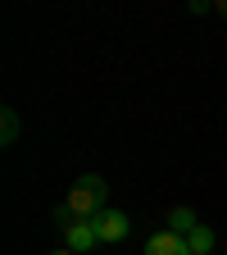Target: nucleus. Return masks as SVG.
<instances>
[{"label":"nucleus","instance_id":"nucleus-2","mask_svg":"<svg viewBox=\"0 0 227 255\" xmlns=\"http://www.w3.org/2000/svg\"><path fill=\"white\" fill-rule=\"evenodd\" d=\"M100 246V237H95V223L91 219H73L69 228H64V251H73V255H86Z\"/></svg>","mask_w":227,"mask_h":255},{"label":"nucleus","instance_id":"nucleus-5","mask_svg":"<svg viewBox=\"0 0 227 255\" xmlns=\"http://www.w3.org/2000/svg\"><path fill=\"white\" fill-rule=\"evenodd\" d=\"M200 228V214L191 210V205H177L173 214H168V233H177V237H186V233H196Z\"/></svg>","mask_w":227,"mask_h":255},{"label":"nucleus","instance_id":"nucleus-7","mask_svg":"<svg viewBox=\"0 0 227 255\" xmlns=\"http://www.w3.org/2000/svg\"><path fill=\"white\" fill-rule=\"evenodd\" d=\"M18 128H23V123H18V110L5 105V110H0V146H14V141H18Z\"/></svg>","mask_w":227,"mask_h":255},{"label":"nucleus","instance_id":"nucleus-9","mask_svg":"<svg viewBox=\"0 0 227 255\" xmlns=\"http://www.w3.org/2000/svg\"><path fill=\"white\" fill-rule=\"evenodd\" d=\"M218 14H223V18H227V0H218Z\"/></svg>","mask_w":227,"mask_h":255},{"label":"nucleus","instance_id":"nucleus-3","mask_svg":"<svg viewBox=\"0 0 227 255\" xmlns=\"http://www.w3.org/2000/svg\"><path fill=\"white\" fill-rule=\"evenodd\" d=\"M95 223V237L100 242H123L127 233H132V219H127L123 210H105L100 219H91Z\"/></svg>","mask_w":227,"mask_h":255},{"label":"nucleus","instance_id":"nucleus-6","mask_svg":"<svg viewBox=\"0 0 227 255\" xmlns=\"http://www.w3.org/2000/svg\"><path fill=\"white\" fill-rule=\"evenodd\" d=\"M186 246H191V255H214L218 237H214V228H209V223H200L196 233H186Z\"/></svg>","mask_w":227,"mask_h":255},{"label":"nucleus","instance_id":"nucleus-10","mask_svg":"<svg viewBox=\"0 0 227 255\" xmlns=\"http://www.w3.org/2000/svg\"><path fill=\"white\" fill-rule=\"evenodd\" d=\"M50 255H73V251H50Z\"/></svg>","mask_w":227,"mask_h":255},{"label":"nucleus","instance_id":"nucleus-8","mask_svg":"<svg viewBox=\"0 0 227 255\" xmlns=\"http://www.w3.org/2000/svg\"><path fill=\"white\" fill-rule=\"evenodd\" d=\"M209 9H218L214 0H191V14H209Z\"/></svg>","mask_w":227,"mask_h":255},{"label":"nucleus","instance_id":"nucleus-1","mask_svg":"<svg viewBox=\"0 0 227 255\" xmlns=\"http://www.w3.org/2000/svg\"><path fill=\"white\" fill-rule=\"evenodd\" d=\"M109 182L100 178V173H82V178H73V187H69V196H64V205H69L77 219H100L109 205Z\"/></svg>","mask_w":227,"mask_h":255},{"label":"nucleus","instance_id":"nucleus-4","mask_svg":"<svg viewBox=\"0 0 227 255\" xmlns=\"http://www.w3.org/2000/svg\"><path fill=\"white\" fill-rule=\"evenodd\" d=\"M146 255H191V246H186V237H177V233H154L150 242H146Z\"/></svg>","mask_w":227,"mask_h":255}]
</instances>
